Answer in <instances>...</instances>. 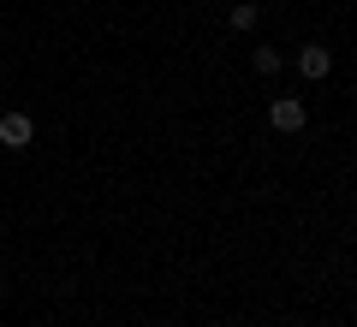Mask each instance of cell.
<instances>
[{"instance_id":"277c9868","label":"cell","mask_w":357,"mask_h":327,"mask_svg":"<svg viewBox=\"0 0 357 327\" xmlns=\"http://www.w3.org/2000/svg\"><path fill=\"white\" fill-rule=\"evenodd\" d=\"M256 18H262V6H256V0H238V6L227 13V24L232 30H256Z\"/></svg>"},{"instance_id":"3957f363","label":"cell","mask_w":357,"mask_h":327,"mask_svg":"<svg viewBox=\"0 0 357 327\" xmlns=\"http://www.w3.org/2000/svg\"><path fill=\"white\" fill-rule=\"evenodd\" d=\"M298 72H304L310 84H321V77L333 72V54L321 48V42H310V48H298Z\"/></svg>"},{"instance_id":"7a4b0ae2","label":"cell","mask_w":357,"mask_h":327,"mask_svg":"<svg viewBox=\"0 0 357 327\" xmlns=\"http://www.w3.org/2000/svg\"><path fill=\"white\" fill-rule=\"evenodd\" d=\"M304 101H298V96H280V101H274V107H268V126H274V131H286V137H292V131H304Z\"/></svg>"},{"instance_id":"5b68a950","label":"cell","mask_w":357,"mask_h":327,"mask_svg":"<svg viewBox=\"0 0 357 327\" xmlns=\"http://www.w3.org/2000/svg\"><path fill=\"white\" fill-rule=\"evenodd\" d=\"M250 60H256V72H262V77H268V72H280V48H256Z\"/></svg>"},{"instance_id":"6da1fadb","label":"cell","mask_w":357,"mask_h":327,"mask_svg":"<svg viewBox=\"0 0 357 327\" xmlns=\"http://www.w3.org/2000/svg\"><path fill=\"white\" fill-rule=\"evenodd\" d=\"M0 143H6V149H30V143H36V119H30V114H18V107H13V114H0Z\"/></svg>"}]
</instances>
